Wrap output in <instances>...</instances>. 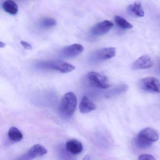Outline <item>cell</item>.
Returning a JSON list of instances; mask_svg holds the SVG:
<instances>
[{"mask_svg": "<svg viewBox=\"0 0 160 160\" xmlns=\"http://www.w3.org/2000/svg\"><path fill=\"white\" fill-rule=\"evenodd\" d=\"M3 10L11 15H16L18 12V6L12 0H7L2 5Z\"/></svg>", "mask_w": 160, "mask_h": 160, "instance_id": "cell-15", "label": "cell"}, {"mask_svg": "<svg viewBox=\"0 0 160 160\" xmlns=\"http://www.w3.org/2000/svg\"><path fill=\"white\" fill-rule=\"evenodd\" d=\"M77 104V99L72 92L65 93L62 99L59 106L61 114L66 117H71L73 115Z\"/></svg>", "mask_w": 160, "mask_h": 160, "instance_id": "cell-2", "label": "cell"}, {"mask_svg": "<svg viewBox=\"0 0 160 160\" xmlns=\"http://www.w3.org/2000/svg\"><path fill=\"white\" fill-rule=\"evenodd\" d=\"M47 152V150L41 144H35L28 151L25 155L22 156L21 159H33L36 157L43 156Z\"/></svg>", "mask_w": 160, "mask_h": 160, "instance_id": "cell-8", "label": "cell"}, {"mask_svg": "<svg viewBox=\"0 0 160 160\" xmlns=\"http://www.w3.org/2000/svg\"><path fill=\"white\" fill-rule=\"evenodd\" d=\"M20 43H21V45L24 47L25 49H28V50H31V49H32V46L29 43L25 42V41H21Z\"/></svg>", "mask_w": 160, "mask_h": 160, "instance_id": "cell-19", "label": "cell"}, {"mask_svg": "<svg viewBox=\"0 0 160 160\" xmlns=\"http://www.w3.org/2000/svg\"><path fill=\"white\" fill-rule=\"evenodd\" d=\"M116 48H106L95 51L92 55V61L101 62L112 58L116 55Z\"/></svg>", "mask_w": 160, "mask_h": 160, "instance_id": "cell-6", "label": "cell"}, {"mask_svg": "<svg viewBox=\"0 0 160 160\" xmlns=\"http://www.w3.org/2000/svg\"><path fill=\"white\" fill-rule=\"evenodd\" d=\"M66 149L67 151L73 154L81 153L83 149L82 143L77 139H72L68 140L66 143Z\"/></svg>", "mask_w": 160, "mask_h": 160, "instance_id": "cell-11", "label": "cell"}, {"mask_svg": "<svg viewBox=\"0 0 160 160\" xmlns=\"http://www.w3.org/2000/svg\"><path fill=\"white\" fill-rule=\"evenodd\" d=\"M152 65L151 58L148 55H144L138 58L133 63L132 68L134 70L148 69Z\"/></svg>", "mask_w": 160, "mask_h": 160, "instance_id": "cell-10", "label": "cell"}, {"mask_svg": "<svg viewBox=\"0 0 160 160\" xmlns=\"http://www.w3.org/2000/svg\"><path fill=\"white\" fill-rule=\"evenodd\" d=\"M57 24V22L52 18H45L41 20L40 26L44 28H50L54 27Z\"/></svg>", "mask_w": 160, "mask_h": 160, "instance_id": "cell-17", "label": "cell"}, {"mask_svg": "<svg viewBox=\"0 0 160 160\" xmlns=\"http://www.w3.org/2000/svg\"><path fill=\"white\" fill-rule=\"evenodd\" d=\"M140 88L145 91L160 92V82L156 78L147 77L141 79L139 83Z\"/></svg>", "mask_w": 160, "mask_h": 160, "instance_id": "cell-5", "label": "cell"}, {"mask_svg": "<svg viewBox=\"0 0 160 160\" xmlns=\"http://www.w3.org/2000/svg\"><path fill=\"white\" fill-rule=\"evenodd\" d=\"M138 160H154L155 158L152 155L148 154H143L140 155L138 157Z\"/></svg>", "mask_w": 160, "mask_h": 160, "instance_id": "cell-18", "label": "cell"}, {"mask_svg": "<svg viewBox=\"0 0 160 160\" xmlns=\"http://www.w3.org/2000/svg\"><path fill=\"white\" fill-rule=\"evenodd\" d=\"M6 46V44L5 43L2 42H0V48H3L5 47Z\"/></svg>", "mask_w": 160, "mask_h": 160, "instance_id": "cell-20", "label": "cell"}, {"mask_svg": "<svg viewBox=\"0 0 160 160\" xmlns=\"http://www.w3.org/2000/svg\"><path fill=\"white\" fill-rule=\"evenodd\" d=\"M116 24L120 28L124 29H129L133 28L132 25L128 22L126 19L119 16H116L114 18Z\"/></svg>", "mask_w": 160, "mask_h": 160, "instance_id": "cell-16", "label": "cell"}, {"mask_svg": "<svg viewBox=\"0 0 160 160\" xmlns=\"http://www.w3.org/2000/svg\"><path fill=\"white\" fill-rule=\"evenodd\" d=\"M39 65L42 68L58 71L63 73L72 72L76 68L75 66L72 64L59 60L42 62Z\"/></svg>", "mask_w": 160, "mask_h": 160, "instance_id": "cell-3", "label": "cell"}, {"mask_svg": "<svg viewBox=\"0 0 160 160\" xmlns=\"http://www.w3.org/2000/svg\"><path fill=\"white\" fill-rule=\"evenodd\" d=\"M114 26L113 23L105 20L95 25L91 30V33L94 36H101L107 33Z\"/></svg>", "mask_w": 160, "mask_h": 160, "instance_id": "cell-9", "label": "cell"}, {"mask_svg": "<svg viewBox=\"0 0 160 160\" xmlns=\"http://www.w3.org/2000/svg\"><path fill=\"white\" fill-rule=\"evenodd\" d=\"M96 108V105L87 96L82 98L79 104V111L82 114L89 113Z\"/></svg>", "mask_w": 160, "mask_h": 160, "instance_id": "cell-12", "label": "cell"}, {"mask_svg": "<svg viewBox=\"0 0 160 160\" xmlns=\"http://www.w3.org/2000/svg\"><path fill=\"white\" fill-rule=\"evenodd\" d=\"M84 50V47L82 45L74 44L63 48L61 51L60 55L65 58H72L78 57Z\"/></svg>", "mask_w": 160, "mask_h": 160, "instance_id": "cell-7", "label": "cell"}, {"mask_svg": "<svg viewBox=\"0 0 160 160\" xmlns=\"http://www.w3.org/2000/svg\"><path fill=\"white\" fill-rule=\"evenodd\" d=\"M158 138L159 136L156 131L152 128H145L136 138L135 144L138 148L146 149L149 148Z\"/></svg>", "mask_w": 160, "mask_h": 160, "instance_id": "cell-1", "label": "cell"}, {"mask_svg": "<svg viewBox=\"0 0 160 160\" xmlns=\"http://www.w3.org/2000/svg\"><path fill=\"white\" fill-rule=\"evenodd\" d=\"M8 136L10 140L15 142H19L23 138V135L20 130L15 127H12L9 129Z\"/></svg>", "mask_w": 160, "mask_h": 160, "instance_id": "cell-14", "label": "cell"}, {"mask_svg": "<svg viewBox=\"0 0 160 160\" xmlns=\"http://www.w3.org/2000/svg\"><path fill=\"white\" fill-rule=\"evenodd\" d=\"M158 72H159V73H160V63H159V66H158Z\"/></svg>", "mask_w": 160, "mask_h": 160, "instance_id": "cell-21", "label": "cell"}, {"mask_svg": "<svg viewBox=\"0 0 160 160\" xmlns=\"http://www.w3.org/2000/svg\"><path fill=\"white\" fill-rule=\"evenodd\" d=\"M88 81L91 86L101 89H107L110 85L104 75L95 72H89L87 75Z\"/></svg>", "mask_w": 160, "mask_h": 160, "instance_id": "cell-4", "label": "cell"}, {"mask_svg": "<svg viewBox=\"0 0 160 160\" xmlns=\"http://www.w3.org/2000/svg\"><path fill=\"white\" fill-rule=\"evenodd\" d=\"M128 12L131 14L138 17H143L144 16V10L139 2H135L129 5Z\"/></svg>", "mask_w": 160, "mask_h": 160, "instance_id": "cell-13", "label": "cell"}]
</instances>
